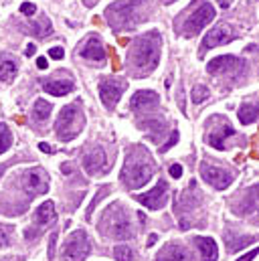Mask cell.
<instances>
[{
  "instance_id": "cell-5",
  "label": "cell",
  "mask_w": 259,
  "mask_h": 261,
  "mask_svg": "<svg viewBox=\"0 0 259 261\" xmlns=\"http://www.w3.org/2000/svg\"><path fill=\"white\" fill-rule=\"evenodd\" d=\"M101 229L106 231L108 237L118 239V241H126V239H130L134 235L130 219H128V215L124 213V208L120 204H114L112 208H108V211H106Z\"/></svg>"
},
{
  "instance_id": "cell-25",
  "label": "cell",
  "mask_w": 259,
  "mask_h": 261,
  "mask_svg": "<svg viewBox=\"0 0 259 261\" xmlns=\"http://www.w3.org/2000/svg\"><path fill=\"white\" fill-rule=\"evenodd\" d=\"M17 77V65L13 61H0V81L11 83Z\"/></svg>"
},
{
  "instance_id": "cell-32",
  "label": "cell",
  "mask_w": 259,
  "mask_h": 261,
  "mask_svg": "<svg viewBox=\"0 0 259 261\" xmlns=\"http://www.w3.org/2000/svg\"><path fill=\"white\" fill-rule=\"evenodd\" d=\"M176 142H178V132H172V134H170V138H168V142H166L164 146H160V152H168V150H170Z\"/></svg>"
},
{
  "instance_id": "cell-37",
  "label": "cell",
  "mask_w": 259,
  "mask_h": 261,
  "mask_svg": "<svg viewBox=\"0 0 259 261\" xmlns=\"http://www.w3.org/2000/svg\"><path fill=\"white\" fill-rule=\"evenodd\" d=\"M255 255H257V251L253 249V251H249V253H245L243 257H239L237 261H253V259H255Z\"/></svg>"
},
{
  "instance_id": "cell-29",
  "label": "cell",
  "mask_w": 259,
  "mask_h": 261,
  "mask_svg": "<svg viewBox=\"0 0 259 261\" xmlns=\"http://www.w3.org/2000/svg\"><path fill=\"white\" fill-rule=\"evenodd\" d=\"M204 99H209V89L204 85H196L192 89V103H202Z\"/></svg>"
},
{
  "instance_id": "cell-41",
  "label": "cell",
  "mask_w": 259,
  "mask_h": 261,
  "mask_svg": "<svg viewBox=\"0 0 259 261\" xmlns=\"http://www.w3.org/2000/svg\"><path fill=\"white\" fill-rule=\"evenodd\" d=\"M95 3H99V0H83V5H85V7H93Z\"/></svg>"
},
{
  "instance_id": "cell-4",
  "label": "cell",
  "mask_w": 259,
  "mask_h": 261,
  "mask_svg": "<svg viewBox=\"0 0 259 261\" xmlns=\"http://www.w3.org/2000/svg\"><path fill=\"white\" fill-rule=\"evenodd\" d=\"M144 5H146V0H120V3H116L108 9V19L118 29L134 27L140 21V13H142Z\"/></svg>"
},
{
  "instance_id": "cell-35",
  "label": "cell",
  "mask_w": 259,
  "mask_h": 261,
  "mask_svg": "<svg viewBox=\"0 0 259 261\" xmlns=\"http://www.w3.org/2000/svg\"><path fill=\"white\" fill-rule=\"evenodd\" d=\"M63 55H65V51L61 47H53V49L49 51V57L51 59H63Z\"/></svg>"
},
{
  "instance_id": "cell-42",
  "label": "cell",
  "mask_w": 259,
  "mask_h": 261,
  "mask_svg": "<svg viewBox=\"0 0 259 261\" xmlns=\"http://www.w3.org/2000/svg\"><path fill=\"white\" fill-rule=\"evenodd\" d=\"M156 239H158L156 235H150V239H148V245H154V243H156Z\"/></svg>"
},
{
  "instance_id": "cell-28",
  "label": "cell",
  "mask_w": 259,
  "mask_h": 261,
  "mask_svg": "<svg viewBox=\"0 0 259 261\" xmlns=\"http://www.w3.org/2000/svg\"><path fill=\"white\" fill-rule=\"evenodd\" d=\"M114 255L118 261H134V251L128 245H118L114 249Z\"/></svg>"
},
{
  "instance_id": "cell-1",
  "label": "cell",
  "mask_w": 259,
  "mask_h": 261,
  "mask_svg": "<svg viewBox=\"0 0 259 261\" xmlns=\"http://www.w3.org/2000/svg\"><path fill=\"white\" fill-rule=\"evenodd\" d=\"M154 174V166L146 150L142 148H132L126 156V164L122 170V182L128 188H140L144 186Z\"/></svg>"
},
{
  "instance_id": "cell-20",
  "label": "cell",
  "mask_w": 259,
  "mask_h": 261,
  "mask_svg": "<svg viewBox=\"0 0 259 261\" xmlns=\"http://www.w3.org/2000/svg\"><path fill=\"white\" fill-rule=\"evenodd\" d=\"M233 134H235V130L225 122L223 126H219L217 132H211V134H209V146H213L215 150H225V140H227L229 136H233Z\"/></svg>"
},
{
  "instance_id": "cell-14",
  "label": "cell",
  "mask_w": 259,
  "mask_h": 261,
  "mask_svg": "<svg viewBox=\"0 0 259 261\" xmlns=\"http://www.w3.org/2000/svg\"><path fill=\"white\" fill-rule=\"evenodd\" d=\"M160 103V97L156 91H152V89H142V91H136L132 101H130V108L134 112H150L154 110Z\"/></svg>"
},
{
  "instance_id": "cell-33",
  "label": "cell",
  "mask_w": 259,
  "mask_h": 261,
  "mask_svg": "<svg viewBox=\"0 0 259 261\" xmlns=\"http://www.w3.org/2000/svg\"><path fill=\"white\" fill-rule=\"evenodd\" d=\"M11 243V237H9V229L7 227H0V249L7 247Z\"/></svg>"
},
{
  "instance_id": "cell-19",
  "label": "cell",
  "mask_w": 259,
  "mask_h": 261,
  "mask_svg": "<svg viewBox=\"0 0 259 261\" xmlns=\"http://www.w3.org/2000/svg\"><path fill=\"white\" fill-rule=\"evenodd\" d=\"M194 243H196V247H198V251H200L202 261H217L219 249H217V243H215L211 237H196Z\"/></svg>"
},
{
  "instance_id": "cell-43",
  "label": "cell",
  "mask_w": 259,
  "mask_h": 261,
  "mask_svg": "<svg viewBox=\"0 0 259 261\" xmlns=\"http://www.w3.org/2000/svg\"><path fill=\"white\" fill-rule=\"evenodd\" d=\"M63 172H71V166H69V164H63Z\"/></svg>"
},
{
  "instance_id": "cell-24",
  "label": "cell",
  "mask_w": 259,
  "mask_h": 261,
  "mask_svg": "<svg viewBox=\"0 0 259 261\" xmlns=\"http://www.w3.org/2000/svg\"><path fill=\"white\" fill-rule=\"evenodd\" d=\"M51 110H53V108H51V103H49V101H45V99H37V101H35V108H33V116H35V120L43 122V120L49 118Z\"/></svg>"
},
{
  "instance_id": "cell-21",
  "label": "cell",
  "mask_w": 259,
  "mask_h": 261,
  "mask_svg": "<svg viewBox=\"0 0 259 261\" xmlns=\"http://www.w3.org/2000/svg\"><path fill=\"white\" fill-rule=\"evenodd\" d=\"M57 219V213H55V204L47 200L43 202L39 208H37V223L39 225H51V223H55Z\"/></svg>"
},
{
  "instance_id": "cell-7",
  "label": "cell",
  "mask_w": 259,
  "mask_h": 261,
  "mask_svg": "<svg viewBox=\"0 0 259 261\" xmlns=\"http://www.w3.org/2000/svg\"><path fill=\"white\" fill-rule=\"evenodd\" d=\"M215 7L209 5V3H202L186 21H184V35L186 37H194L198 35L206 25H209L213 19H215Z\"/></svg>"
},
{
  "instance_id": "cell-39",
  "label": "cell",
  "mask_w": 259,
  "mask_h": 261,
  "mask_svg": "<svg viewBox=\"0 0 259 261\" xmlns=\"http://www.w3.org/2000/svg\"><path fill=\"white\" fill-rule=\"evenodd\" d=\"M35 53H37V47H35V45H29L27 51H25V55H27V57H33Z\"/></svg>"
},
{
  "instance_id": "cell-36",
  "label": "cell",
  "mask_w": 259,
  "mask_h": 261,
  "mask_svg": "<svg viewBox=\"0 0 259 261\" xmlns=\"http://www.w3.org/2000/svg\"><path fill=\"white\" fill-rule=\"evenodd\" d=\"M170 176L172 178H180L182 176V166L180 164H172L170 166Z\"/></svg>"
},
{
  "instance_id": "cell-11",
  "label": "cell",
  "mask_w": 259,
  "mask_h": 261,
  "mask_svg": "<svg viewBox=\"0 0 259 261\" xmlns=\"http://www.w3.org/2000/svg\"><path fill=\"white\" fill-rule=\"evenodd\" d=\"M27 192L33 196L37 194H45L49 190V176L43 168H33V170H27L25 172V180H23Z\"/></svg>"
},
{
  "instance_id": "cell-8",
  "label": "cell",
  "mask_w": 259,
  "mask_h": 261,
  "mask_svg": "<svg viewBox=\"0 0 259 261\" xmlns=\"http://www.w3.org/2000/svg\"><path fill=\"white\" fill-rule=\"evenodd\" d=\"M200 176H202V180L206 184H211L217 190H225L235 178L233 172H229V170H225L221 166H215V164H206V162L200 164Z\"/></svg>"
},
{
  "instance_id": "cell-26",
  "label": "cell",
  "mask_w": 259,
  "mask_h": 261,
  "mask_svg": "<svg viewBox=\"0 0 259 261\" xmlns=\"http://www.w3.org/2000/svg\"><path fill=\"white\" fill-rule=\"evenodd\" d=\"M239 120H241V124L243 126H249V124H253L255 120H257V108L255 106H241V110H239Z\"/></svg>"
},
{
  "instance_id": "cell-34",
  "label": "cell",
  "mask_w": 259,
  "mask_h": 261,
  "mask_svg": "<svg viewBox=\"0 0 259 261\" xmlns=\"http://www.w3.org/2000/svg\"><path fill=\"white\" fill-rule=\"evenodd\" d=\"M55 245H57V233H53L49 239V259L55 257Z\"/></svg>"
},
{
  "instance_id": "cell-22",
  "label": "cell",
  "mask_w": 259,
  "mask_h": 261,
  "mask_svg": "<svg viewBox=\"0 0 259 261\" xmlns=\"http://www.w3.org/2000/svg\"><path fill=\"white\" fill-rule=\"evenodd\" d=\"M241 200H243V208H239L237 213H243V215L253 213V211H255V206H257V188H249L247 194H245Z\"/></svg>"
},
{
  "instance_id": "cell-9",
  "label": "cell",
  "mask_w": 259,
  "mask_h": 261,
  "mask_svg": "<svg viewBox=\"0 0 259 261\" xmlns=\"http://www.w3.org/2000/svg\"><path fill=\"white\" fill-rule=\"evenodd\" d=\"M136 200L142 202L144 206H148L150 211H158V208H162L166 204V200H168V184L164 180H160L152 190H148L144 194H138Z\"/></svg>"
},
{
  "instance_id": "cell-17",
  "label": "cell",
  "mask_w": 259,
  "mask_h": 261,
  "mask_svg": "<svg viewBox=\"0 0 259 261\" xmlns=\"http://www.w3.org/2000/svg\"><path fill=\"white\" fill-rule=\"evenodd\" d=\"M79 55H81L83 59L97 61V63L101 65L103 61H106V49H103V45H101V41H99L97 37H89V39L85 41V45L81 47Z\"/></svg>"
},
{
  "instance_id": "cell-10",
  "label": "cell",
  "mask_w": 259,
  "mask_h": 261,
  "mask_svg": "<svg viewBox=\"0 0 259 261\" xmlns=\"http://www.w3.org/2000/svg\"><path fill=\"white\" fill-rule=\"evenodd\" d=\"M124 93V83L116 81V79H103L99 83V97L103 101V106L108 110H114L118 106V101Z\"/></svg>"
},
{
  "instance_id": "cell-16",
  "label": "cell",
  "mask_w": 259,
  "mask_h": 261,
  "mask_svg": "<svg viewBox=\"0 0 259 261\" xmlns=\"http://www.w3.org/2000/svg\"><path fill=\"white\" fill-rule=\"evenodd\" d=\"M154 261H194V257L186 247H182L178 243H168V245H164V249L156 255Z\"/></svg>"
},
{
  "instance_id": "cell-12",
  "label": "cell",
  "mask_w": 259,
  "mask_h": 261,
  "mask_svg": "<svg viewBox=\"0 0 259 261\" xmlns=\"http://www.w3.org/2000/svg\"><path fill=\"white\" fill-rule=\"evenodd\" d=\"M83 166H85V170H87L89 174H93V176H97V174H101V172L108 170V156H106V152H103L101 146L91 148V150L83 156Z\"/></svg>"
},
{
  "instance_id": "cell-38",
  "label": "cell",
  "mask_w": 259,
  "mask_h": 261,
  "mask_svg": "<svg viewBox=\"0 0 259 261\" xmlns=\"http://www.w3.org/2000/svg\"><path fill=\"white\" fill-rule=\"evenodd\" d=\"M39 150H41V152H47V154H51V152H55L53 148H51L49 144H45V142H41V144H39Z\"/></svg>"
},
{
  "instance_id": "cell-3",
  "label": "cell",
  "mask_w": 259,
  "mask_h": 261,
  "mask_svg": "<svg viewBox=\"0 0 259 261\" xmlns=\"http://www.w3.org/2000/svg\"><path fill=\"white\" fill-rule=\"evenodd\" d=\"M83 124H85V118H83V112L79 110L77 103H71V106H65L61 112H59V118H57V136L61 142H69L73 138H77L83 130Z\"/></svg>"
},
{
  "instance_id": "cell-15",
  "label": "cell",
  "mask_w": 259,
  "mask_h": 261,
  "mask_svg": "<svg viewBox=\"0 0 259 261\" xmlns=\"http://www.w3.org/2000/svg\"><path fill=\"white\" fill-rule=\"evenodd\" d=\"M241 67V61L233 55H225V57H215L209 61V73L213 75H227V73H235Z\"/></svg>"
},
{
  "instance_id": "cell-30",
  "label": "cell",
  "mask_w": 259,
  "mask_h": 261,
  "mask_svg": "<svg viewBox=\"0 0 259 261\" xmlns=\"http://www.w3.org/2000/svg\"><path fill=\"white\" fill-rule=\"evenodd\" d=\"M108 192H110V186H103V188H99V192H97V196H95V198L91 200V206L87 208V219H91V213H93V208H95V204H97V202H99V200H101L103 196H106Z\"/></svg>"
},
{
  "instance_id": "cell-18",
  "label": "cell",
  "mask_w": 259,
  "mask_h": 261,
  "mask_svg": "<svg viewBox=\"0 0 259 261\" xmlns=\"http://www.w3.org/2000/svg\"><path fill=\"white\" fill-rule=\"evenodd\" d=\"M73 81L71 79H49L43 83V89L51 95H55V97H61V95H67L73 91Z\"/></svg>"
},
{
  "instance_id": "cell-27",
  "label": "cell",
  "mask_w": 259,
  "mask_h": 261,
  "mask_svg": "<svg viewBox=\"0 0 259 261\" xmlns=\"http://www.w3.org/2000/svg\"><path fill=\"white\" fill-rule=\"evenodd\" d=\"M13 146V134L7 124H0V154H5Z\"/></svg>"
},
{
  "instance_id": "cell-40",
  "label": "cell",
  "mask_w": 259,
  "mask_h": 261,
  "mask_svg": "<svg viewBox=\"0 0 259 261\" xmlns=\"http://www.w3.org/2000/svg\"><path fill=\"white\" fill-rule=\"evenodd\" d=\"M47 65H49V63H47L45 57H39V59H37V67H39V69H47Z\"/></svg>"
},
{
  "instance_id": "cell-23",
  "label": "cell",
  "mask_w": 259,
  "mask_h": 261,
  "mask_svg": "<svg viewBox=\"0 0 259 261\" xmlns=\"http://www.w3.org/2000/svg\"><path fill=\"white\" fill-rule=\"evenodd\" d=\"M29 33H31V35H35V37H39V39H43V37L51 35V21H49L47 17H43L39 23H35V25H31V27H29Z\"/></svg>"
},
{
  "instance_id": "cell-31",
  "label": "cell",
  "mask_w": 259,
  "mask_h": 261,
  "mask_svg": "<svg viewBox=\"0 0 259 261\" xmlns=\"http://www.w3.org/2000/svg\"><path fill=\"white\" fill-rule=\"evenodd\" d=\"M21 13H23L25 17H33V15L37 13V7H35L33 3H23V5H21Z\"/></svg>"
},
{
  "instance_id": "cell-2",
  "label": "cell",
  "mask_w": 259,
  "mask_h": 261,
  "mask_svg": "<svg viewBox=\"0 0 259 261\" xmlns=\"http://www.w3.org/2000/svg\"><path fill=\"white\" fill-rule=\"evenodd\" d=\"M134 69L138 75H146L158 67L160 61V37L158 33H148L140 37L134 45V53H132Z\"/></svg>"
},
{
  "instance_id": "cell-13",
  "label": "cell",
  "mask_w": 259,
  "mask_h": 261,
  "mask_svg": "<svg viewBox=\"0 0 259 261\" xmlns=\"http://www.w3.org/2000/svg\"><path fill=\"white\" fill-rule=\"evenodd\" d=\"M235 39H237V33L229 25L223 23V25H219V27L209 31V35L204 37V47L213 49V47H219V45H227V43H231Z\"/></svg>"
},
{
  "instance_id": "cell-6",
  "label": "cell",
  "mask_w": 259,
  "mask_h": 261,
  "mask_svg": "<svg viewBox=\"0 0 259 261\" xmlns=\"http://www.w3.org/2000/svg\"><path fill=\"white\" fill-rule=\"evenodd\" d=\"M89 239L85 231H73L63 243V259L65 261H83L89 255Z\"/></svg>"
}]
</instances>
